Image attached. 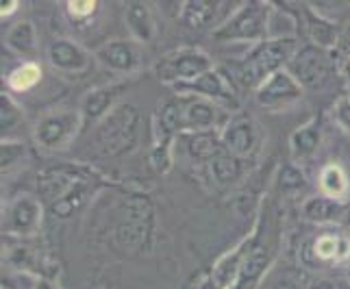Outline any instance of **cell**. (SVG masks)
<instances>
[{
    "instance_id": "34",
    "label": "cell",
    "mask_w": 350,
    "mask_h": 289,
    "mask_svg": "<svg viewBox=\"0 0 350 289\" xmlns=\"http://www.w3.org/2000/svg\"><path fill=\"white\" fill-rule=\"evenodd\" d=\"M333 115L337 120V124L346 130H350V96H342V98L335 102Z\"/></svg>"
},
{
    "instance_id": "35",
    "label": "cell",
    "mask_w": 350,
    "mask_h": 289,
    "mask_svg": "<svg viewBox=\"0 0 350 289\" xmlns=\"http://www.w3.org/2000/svg\"><path fill=\"white\" fill-rule=\"evenodd\" d=\"M307 289H340V285H337L335 281H331V279H313L307 285Z\"/></svg>"
},
{
    "instance_id": "21",
    "label": "cell",
    "mask_w": 350,
    "mask_h": 289,
    "mask_svg": "<svg viewBox=\"0 0 350 289\" xmlns=\"http://www.w3.org/2000/svg\"><path fill=\"white\" fill-rule=\"evenodd\" d=\"M303 211L313 222H335L344 215V204L329 196H313L305 202Z\"/></svg>"
},
{
    "instance_id": "25",
    "label": "cell",
    "mask_w": 350,
    "mask_h": 289,
    "mask_svg": "<svg viewBox=\"0 0 350 289\" xmlns=\"http://www.w3.org/2000/svg\"><path fill=\"white\" fill-rule=\"evenodd\" d=\"M320 146V130L316 124H307L303 128L294 130L292 135V152L296 159H307Z\"/></svg>"
},
{
    "instance_id": "2",
    "label": "cell",
    "mask_w": 350,
    "mask_h": 289,
    "mask_svg": "<svg viewBox=\"0 0 350 289\" xmlns=\"http://www.w3.org/2000/svg\"><path fill=\"white\" fill-rule=\"evenodd\" d=\"M142 113L135 105H118L96 128L94 146L105 156H122L137 146Z\"/></svg>"
},
{
    "instance_id": "9",
    "label": "cell",
    "mask_w": 350,
    "mask_h": 289,
    "mask_svg": "<svg viewBox=\"0 0 350 289\" xmlns=\"http://www.w3.org/2000/svg\"><path fill=\"white\" fill-rule=\"evenodd\" d=\"M300 87L303 85L292 77V72L279 70L257 87V102L265 109L279 111L300 98V94H303Z\"/></svg>"
},
{
    "instance_id": "24",
    "label": "cell",
    "mask_w": 350,
    "mask_h": 289,
    "mask_svg": "<svg viewBox=\"0 0 350 289\" xmlns=\"http://www.w3.org/2000/svg\"><path fill=\"white\" fill-rule=\"evenodd\" d=\"M218 5L220 3H207V0H189L183 7V22L189 29H204L213 22Z\"/></svg>"
},
{
    "instance_id": "20",
    "label": "cell",
    "mask_w": 350,
    "mask_h": 289,
    "mask_svg": "<svg viewBox=\"0 0 350 289\" xmlns=\"http://www.w3.org/2000/svg\"><path fill=\"white\" fill-rule=\"evenodd\" d=\"M185 141H187L189 154L194 156V159H200V161H213L215 156L226 152L224 146L218 141V137H215L213 133H207V130L185 135Z\"/></svg>"
},
{
    "instance_id": "17",
    "label": "cell",
    "mask_w": 350,
    "mask_h": 289,
    "mask_svg": "<svg viewBox=\"0 0 350 289\" xmlns=\"http://www.w3.org/2000/svg\"><path fill=\"white\" fill-rule=\"evenodd\" d=\"M252 246V239H246L244 244H241L235 252L231 255H226L224 259L218 261V266L213 268V285L215 289H226L228 285H233L235 279L241 272V263H244V257L248 248Z\"/></svg>"
},
{
    "instance_id": "42",
    "label": "cell",
    "mask_w": 350,
    "mask_h": 289,
    "mask_svg": "<svg viewBox=\"0 0 350 289\" xmlns=\"http://www.w3.org/2000/svg\"><path fill=\"white\" fill-rule=\"evenodd\" d=\"M348 281H350V270H348Z\"/></svg>"
},
{
    "instance_id": "18",
    "label": "cell",
    "mask_w": 350,
    "mask_h": 289,
    "mask_svg": "<svg viewBox=\"0 0 350 289\" xmlns=\"http://www.w3.org/2000/svg\"><path fill=\"white\" fill-rule=\"evenodd\" d=\"M126 27L137 42H150L154 35V22L150 9L144 3H131L126 7Z\"/></svg>"
},
{
    "instance_id": "28",
    "label": "cell",
    "mask_w": 350,
    "mask_h": 289,
    "mask_svg": "<svg viewBox=\"0 0 350 289\" xmlns=\"http://www.w3.org/2000/svg\"><path fill=\"white\" fill-rule=\"evenodd\" d=\"M40 79H42V68L38 64H22L9 74L7 85L16 92H27L38 85Z\"/></svg>"
},
{
    "instance_id": "33",
    "label": "cell",
    "mask_w": 350,
    "mask_h": 289,
    "mask_svg": "<svg viewBox=\"0 0 350 289\" xmlns=\"http://www.w3.org/2000/svg\"><path fill=\"white\" fill-rule=\"evenodd\" d=\"M96 5L98 3L94 0H75V3H68V14L75 20H85L96 11Z\"/></svg>"
},
{
    "instance_id": "16",
    "label": "cell",
    "mask_w": 350,
    "mask_h": 289,
    "mask_svg": "<svg viewBox=\"0 0 350 289\" xmlns=\"http://www.w3.org/2000/svg\"><path fill=\"white\" fill-rule=\"evenodd\" d=\"M215 118H218V107L211 100H187L183 109V128H191L194 133L196 130L200 133V130H207L215 124Z\"/></svg>"
},
{
    "instance_id": "31",
    "label": "cell",
    "mask_w": 350,
    "mask_h": 289,
    "mask_svg": "<svg viewBox=\"0 0 350 289\" xmlns=\"http://www.w3.org/2000/svg\"><path fill=\"white\" fill-rule=\"evenodd\" d=\"M24 156V146L18 141H3V172H9Z\"/></svg>"
},
{
    "instance_id": "12",
    "label": "cell",
    "mask_w": 350,
    "mask_h": 289,
    "mask_svg": "<svg viewBox=\"0 0 350 289\" xmlns=\"http://www.w3.org/2000/svg\"><path fill=\"white\" fill-rule=\"evenodd\" d=\"M178 92L183 94H200L204 100H222L226 105L235 107V92L231 81H228L220 70H209L207 74H202L200 79L191 83H178Z\"/></svg>"
},
{
    "instance_id": "5",
    "label": "cell",
    "mask_w": 350,
    "mask_h": 289,
    "mask_svg": "<svg viewBox=\"0 0 350 289\" xmlns=\"http://www.w3.org/2000/svg\"><path fill=\"white\" fill-rule=\"evenodd\" d=\"M209 70H213L211 59L198 48H183V51L165 55L154 68L157 77L163 83H174V85L196 81L202 74H207Z\"/></svg>"
},
{
    "instance_id": "39",
    "label": "cell",
    "mask_w": 350,
    "mask_h": 289,
    "mask_svg": "<svg viewBox=\"0 0 350 289\" xmlns=\"http://www.w3.org/2000/svg\"><path fill=\"white\" fill-rule=\"evenodd\" d=\"M342 74L350 81V57L344 61V66H342Z\"/></svg>"
},
{
    "instance_id": "23",
    "label": "cell",
    "mask_w": 350,
    "mask_h": 289,
    "mask_svg": "<svg viewBox=\"0 0 350 289\" xmlns=\"http://www.w3.org/2000/svg\"><path fill=\"white\" fill-rule=\"evenodd\" d=\"M307 27H309L311 40L316 42V46L322 48V51L340 42V33H337L335 24L329 22V20H324V18H320V16H316L311 9H307Z\"/></svg>"
},
{
    "instance_id": "26",
    "label": "cell",
    "mask_w": 350,
    "mask_h": 289,
    "mask_svg": "<svg viewBox=\"0 0 350 289\" xmlns=\"http://www.w3.org/2000/svg\"><path fill=\"white\" fill-rule=\"evenodd\" d=\"M320 187L324 191V196H329L333 200L342 198L348 194V178L342 172L340 165H327L320 172Z\"/></svg>"
},
{
    "instance_id": "15",
    "label": "cell",
    "mask_w": 350,
    "mask_h": 289,
    "mask_svg": "<svg viewBox=\"0 0 350 289\" xmlns=\"http://www.w3.org/2000/svg\"><path fill=\"white\" fill-rule=\"evenodd\" d=\"M124 87V83H118V85H105L90 92L83 100V122H96V120L105 118L113 109V102Z\"/></svg>"
},
{
    "instance_id": "3",
    "label": "cell",
    "mask_w": 350,
    "mask_h": 289,
    "mask_svg": "<svg viewBox=\"0 0 350 289\" xmlns=\"http://www.w3.org/2000/svg\"><path fill=\"white\" fill-rule=\"evenodd\" d=\"M152 224L154 209L146 196H129L118 211V220L113 228L116 244L135 255L148 250L152 244Z\"/></svg>"
},
{
    "instance_id": "37",
    "label": "cell",
    "mask_w": 350,
    "mask_h": 289,
    "mask_svg": "<svg viewBox=\"0 0 350 289\" xmlns=\"http://www.w3.org/2000/svg\"><path fill=\"white\" fill-rule=\"evenodd\" d=\"M18 0H9V3H3V9H0V14H3V18H7V16H11L14 11L18 9Z\"/></svg>"
},
{
    "instance_id": "30",
    "label": "cell",
    "mask_w": 350,
    "mask_h": 289,
    "mask_svg": "<svg viewBox=\"0 0 350 289\" xmlns=\"http://www.w3.org/2000/svg\"><path fill=\"white\" fill-rule=\"evenodd\" d=\"M20 118V111L18 107L14 105V100L9 98V96L3 92L0 94V126H3V130L11 128Z\"/></svg>"
},
{
    "instance_id": "6",
    "label": "cell",
    "mask_w": 350,
    "mask_h": 289,
    "mask_svg": "<svg viewBox=\"0 0 350 289\" xmlns=\"http://www.w3.org/2000/svg\"><path fill=\"white\" fill-rule=\"evenodd\" d=\"M268 7L261 3H250L241 7L237 14L224 22L222 27L213 33L215 40L231 42V40H259L268 31Z\"/></svg>"
},
{
    "instance_id": "40",
    "label": "cell",
    "mask_w": 350,
    "mask_h": 289,
    "mask_svg": "<svg viewBox=\"0 0 350 289\" xmlns=\"http://www.w3.org/2000/svg\"><path fill=\"white\" fill-rule=\"evenodd\" d=\"M35 289H55V287H53V283H51V281H40V283H38V287H35Z\"/></svg>"
},
{
    "instance_id": "7",
    "label": "cell",
    "mask_w": 350,
    "mask_h": 289,
    "mask_svg": "<svg viewBox=\"0 0 350 289\" xmlns=\"http://www.w3.org/2000/svg\"><path fill=\"white\" fill-rule=\"evenodd\" d=\"M289 66L292 77L309 90H320L331 77V59L318 46H303Z\"/></svg>"
},
{
    "instance_id": "19",
    "label": "cell",
    "mask_w": 350,
    "mask_h": 289,
    "mask_svg": "<svg viewBox=\"0 0 350 289\" xmlns=\"http://www.w3.org/2000/svg\"><path fill=\"white\" fill-rule=\"evenodd\" d=\"M268 246L265 244H255L252 239V246L248 248L244 263H241V272H239V285L246 287L252 285V281H257L261 272L265 270V263H268Z\"/></svg>"
},
{
    "instance_id": "32",
    "label": "cell",
    "mask_w": 350,
    "mask_h": 289,
    "mask_svg": "<svg viewBox=\"0 0 350 289\" xmlns=\"http://www.w3.org/2000/svg\"><path fill=\"white\" fill-rule=\"evenodd\" d=\"M305 185V176L294 165H285L281 170V187L283 189H298Z\"/></svg>"
},
{
    "instance_id": "36",
    "label": "cell",
    "mask_w": 350,
    "mask_h": 289,
    "mask_svg": "<svg viewBox=\"0 0 350 289\" xmlns=\"http://www.w3.org/2000/svg\"><path fill=\"white\" fill-rule=\"evenodd\" d=\"M270 289H298V285L292 279H276Z\"/></svg>"
},
{
    "instance_id": "41",
    "label": "cell",
    "mask_w": 350,
    "mask_h": 289,
    "mask_svg": "<svg viewBox=\"0 0 350 289\" xmlns=\"http://www.w3.org/2000/svg\"><path fill=\"white\" fill-rule=\"evenodd\" d=\"M0 289H16V285L11 283L9 279H3V283H0Z\"/></svg>"
},
{
    "instance_id": "10",
    "label": "cell",
    "mask_w": 350,
    "mask_h": 289,
    "mask_svg": "<svg viewBox=\"0 0 350 289\" xmlns=\"http://www.w3.org/2000/svg\"><path fill=\"white\" fill-rule=\"evenodd\" d=\"M259 133L257 124L250 115H237L226 124L222 130V146L228 154L233 156H250L257 150Z\"/></svg>"
},
{
    "instance_id": "38",
    "label": "cell",
    "mask_w": 350,
    "mask_h": 289,
    "mask_svg": "<svg viewBox=\"0 0 350 289\" xmlns=\"http://www.w3.org/2000/svg\"><path fill=\"white\" fill-rule=\"evenodd\" d=\"M340 48H342V51L350 57V31L346 33V35H342V38H340Z\"/></svg>"
},
{
    "instance_id": "27",
    "label": "cell",
    "mask_w": 350,
    "mask_h": 289,
    "mask_svg": "<svg viewBox=\"0 0 350 289\" xmlns=\"http://www.w3.org/2000/svg\"><path fill=\"white\" fill-rule=\"evenodd\" d=\"M7 44H9V48H14L16 53H22V55L33 53L35 46H38V35H35L33 24L31 22L16 24L7 35Z\"/></svg>"
},
{
    "instance_id": "11",
    "label": "cell",
    "mask_w": 350,
    "mask_h": 289,
    "mask_svg": "<svg viewBox=\"0 0 350 289\" xmlns=\"http://www.w3.org/2000/svg\"><path fill=\"white\" fill-rule=\"evenodd\" d=\"M42 224V204L33 196L18 198L7 209V215L3 220L5 231L11 235H33Z\"/></svg>"
},
{
    "instance_id": "14",
    "label": "cell",
    "mask_w": 350,
    "mask_h": 289,
    "mask_svg": "<svg viewBox=\"0 0 350 289\" xmlns=\"http://www.w3.org/2000/svg\"><path fill=\"white\" fill-rule=\"evenodd\" d=\"M98 61L116 72H133L139 64V53L131 42H109L98 48Z\"/></svg>"
},
{
    "instance_id": "29",
    "label": "cell",
    "mask_w": 350,
    "mask_h": 289,
    "mask_svg": "<svg viewBox=\"0 0 350 289\" xmlns=\"http://www.w3.org/2000/svg\"><path fill=\"white\" fill-rule=\"evenodd\" d=\"M211 174L218 183H233V180L239 178V174H241L239 159L228 152H222L220 156H215L211 161Z\"/></svg>"
},
{
    "instance_id": "1",
    "label": "cell",
    "mask_w": 350,
    "mask_h": 289,
    "mask_svg": "<svg viewBox=\"0 0 350 289\" xmlns=\"http://www.w3.org/2000/svg\"><path fill=\"white\" fill-rule=\"evenodd\" d=\"M94 176L81 165H51L38 176V189L55 218H70L85 207L94 191Z\"/></svg>"
},
{
    "instance_id": "13",
    "label": "cell",
    "mask_w": 350,
    "mask_h": 289,
    "mask_svg": "<svg viewBox=\"0 0 350 289\" xmlns=\"http://www.w3.org/2000/svg\"><path fill=\"white\" fill-rule=\"evenodd\" d=\"M48 59L57 70L64 72H83L90 66V55L75 42L59 40L48 48Z\"/></svg>"
},
{
    "instance_id": "22",
    "label": "cell",
    "mask_w": 350,
    "mask_h": 289,
    "mask_svg": "<svg viewBox=\"0 0 350 289\" xmlns=\"http://www.w3.org/2000/svg\"><path fill=\"white\" fill-rule=\"evenodd\" d=\"M320 261H346L350 257V239L340 235H320L313 244Z\"/></svg>"
},
{
    "instance_id": "8",
    "label": "cell",
    "mask_w": 350,
    "mask_h": 289,
    "mask_svg": "<svg viewBox=\"0 0 350 289\" xmlns=\"http://www.w3.org/2000/svg\"><path fill=\"white\" fill-rule=\"evenodd\" d=\"M79 124H81L79 113H72V111L48 113L35 124V139H38L40 146L48 150L64 148L75 139Z\"/></svg>"
},
{
    "instance_id": "4",
    "label": "cell",
    "mask_w": 350,
    "mask_h": 289,
    "mask_svg": "<svg viewBox=\"0 0 350 289\" xmlns=\"http://www.w3.org/2000/svg\"><path fill=\"white\" fill-rule=\"evenodd\" d=\"M294 48V40H270L261 44L239 66H235V79L246 87H259L265 79L279 72L285 61H292Z\"/></svg>"
}]
</instances>
